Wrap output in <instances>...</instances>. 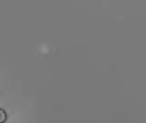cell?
Listing matches in <instances>:
<instances>
[{"mask_svg":"<svg viewBox=\"0 0 146 123\" xmlns=\"http://www.w3.org/2000/svg\"><path fill=\"white\" fill-rule=\"evenodd\" d=\"M7 120V113L4 109L0 108V123H4Z\"/></svg>","mask_w":146,"mask_h":123,"instance_id":"1","label":"cell"}]
</instances>
